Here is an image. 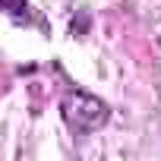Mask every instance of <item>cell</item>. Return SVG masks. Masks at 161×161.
Masks as SVG:
<instances>
[{
    "instance_id": "obj_1",
    "label": "cell",
    "mask_w": 161,
    "mask_h": 161,
    "mask_svg": "<svg viewBox=\"0 0 161 161\" xmlns=\"http://www.w3.org/2000/svg\"><path fill=\"white\" fill-rule=\"evenodd\" d=\"M63 114L76 130H98L108 120V108L98 98H89V95H69L63 101Z\"/></svg>"
}]
</instances>
